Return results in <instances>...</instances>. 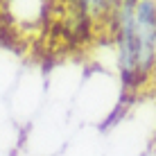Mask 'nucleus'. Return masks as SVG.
I'll return each instance as SVG.
<instances>
[{
	"label": "nucleus",
	"mask_w": 156,
	"mask_h": 156,
	"mask_svg": "<svg viewBox=\"0 0 156 156\" xmlns=\"http://www.w3.org/2000/svg\"><path fill=\"white\" fill-rule=\"evenodd\" d=\"M136 36V73L145 84L152 79L156 66V0H138L133 7Z\"/></svg>",
	"instance_id": "nucleus-1"
},
{
	"label": "nucleus",
	"mask_w": 156,
	"mask_h": 156,
	"mask_svg": "<svg viewBox=\"0 0 156 156\" xmlns=\"http://www.w3.org/2000/svg\"><path fill=\"white\" fill-rule=\"evenodd\" d=\"M73 2H75L77 14L82 18H86V20H102L104 18L106 20L120 0H73Z\"/></svg>",
	"instance_id": "nucleus-2"
},
{
	"label": "nucleus",
	"mask_w": 156,
	"mask_h": 156,
	"mask_svg": "<svg viewBox=\"0 0 156 156\" xmlns=\"http://www.w3.org/2000/svg\"><path fill=\"white\" fill-rule=\"evenodd\" d=\"M152 79H154V82H156V66H154V75H152Z\"/></svg>",
	"instance_id": "nucleus-3"
}]
</instances>
